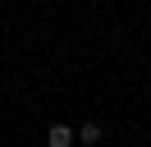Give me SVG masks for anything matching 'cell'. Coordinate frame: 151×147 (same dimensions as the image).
Listing matches in <instances>:
<instances>
[{
  "instance_id": "obj_1",
  "label": "cell",
  "mask_w": 151,
  "mask_h": 147,
  "mask_svg": "<svg viewBox=\"0 0 151 147\" xmlns=\"http://www.w3.org/2000/svg\"><path fill=\"white\" fill-rule=\"evenodd\" d=\"M73 143H78V133L69 124H50L46 129V147H73Z\"/></svg>"
},
{
  "instance_id": "obj_2",
  "label": "cell",
  "mask_w": 151,
  "mask_h": 147,
  "mask_svg": "<svg viewBox=\"0 0 151 147\" xmlns=\"http://www.w3.org/2000/svg\"><path fill=\"white\" fill-rule=\"evenodd\" d=\"M73 133H78V143H83V147H92V143H101V124H96V119H83V124H78Z\"/></svg>"
}]
</instances>
